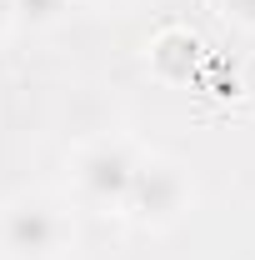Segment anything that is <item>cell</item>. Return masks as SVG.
I'll return each instance as SVG.
<instances>
[{"label":"cell","instance_id":"obj_7","mask_svg":"<svg viewBox=\"0 0 255 260\" xmlns=\"http://www.w3.org/2000/svg\"><path fill=\"white\" fill-rule=\"evenodd\" d=\"M10 25H15V10H10V0H0V40L10 35Z\"/></svg>","mask_w":255,"mask_h":260},{"label":"cell","instance_id":"obj_1","mask_svg":"<svg viewBox=\"0 0 255 260\" xmlns=\"http://www.w3.org/2000/svg\"><path fill=\"white\" fill-rule=\"evenodd\" d=\"M195 200V180L190 170L170 155H150V160L135 165V180H130V195H125V215L135 220L140 230H170L185 220Z\"/></svg>","mask_w":255,"mask_h":260},{"label":"cell","instance_id":"obj_2","mask_svg":"<svg viewBox=\"0 0 255 260\" xmlns=\"http://www.w3.org/2000/svg\"><path fill=\"white\" fill-rule=\"evenodd\" d=\"M70 250V215L50 195H20L0 215V255L5 260H60Z\"/></svg>","mask_w":255,"mask_h":260},{"label":"cell","instance_id":"obj_6","mask_svg":"<svg viewBox=\"0 0 255 260\" xmlns=\"http://www.w3.org/2000/svg\"><path fill=\"white\" fill-rule=\"evenodd\" d=\"M225 5V15L240 25V30H255V0H220Z\"/></svg>","mask_w":255,"mask_h":260},{"label":"cell","instance_id":"obj_3","mask_svg":"<svg viewBox=\"0 0 255 260\" xmlns=\"http://www.w3.org/2000/svg\"><path fill=\"white\" fill-rule=\"evenodd\" d=\"M135 155H130V145L120 140H100L90 145L80 160H75V190L80 200L100 210V215H125V195H130V180H135Z\"/></svg>","mask_w":255,"mask_h":260},{"label":"cell","instance_id":"obj_4","mask_svg":"<svg viewBox=\"0 0 255 260\" xmlns=\"http://www.w3.org/2000/svg\"><path fill=\"white\" fill-rule=\"evenodd\" d=\"M195 50H200V40H195L190 30H165V35H155V45H150V65H155L160 80H190Z\"/></svg>","mask_w":255,"mask_h":260},{"label":"cell","instance_id":"obj_5","mask_svg":"<svg viewBox=\"0 0 255 260\" xmlns=\"http://www.w3.org/2000/svg\"><path fill=\"white\" fill-rule=\"evenodd\" d=\"M10 10H15L20 25H55L65 0H10Z\"/></svg>","mask_w":255,"mask_h":260}]
</instances>
